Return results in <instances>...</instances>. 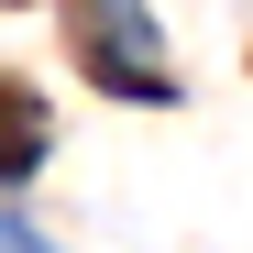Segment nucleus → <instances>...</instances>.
I'll return each mask as SVG.
<instances>
[{
	"instance_id": "nucleus-1",
	"label": "nucleus",
	"mask_w": 253,
	"mask_h": 253,
	"mask_svg": "<svg viewBox=\"0 0 253 253\" xmlns=\"http://www.w3.org/2000/svg\"><path fill=\"white\" fill-rule=\"evenodd\" d=\"M66 44H77V66L99 77L110 99H176V66H165V33L143 22V11H121V0H99V11H66Z\"/></svg>"
},
{
	"instance_id": "nucleus-2",
	"label": "nucleus",
	"mask_w": 253,
	"mask_h": 253,
	"mask_svg": "<svg viewBox=\"0 0 253 253\" xmlns=\"http://www.w3.org/2000/svg\"><path fill=\"white\" fill-rule=\"evenodd\" d=\"M44 143H55L44 99H33V88H0V187H11V176H33V165H44Z\"/></svg>"
},
{
	"instance_id": "nucleus-3",
	"label": "nucleus",
	"mask_w": 253,
	"mask_h": 253,
	"mask_svg": "<svg viewBox=\"0 0 253 253\" xmlns=\"http://www.w3.org/2000/svg\"><path fill=\"white\" fill-rule=\"evenodd\" d=\"M0 253H55V242L33 231V220H11V209H0Z\"/></svg>"
}]
</instances>
